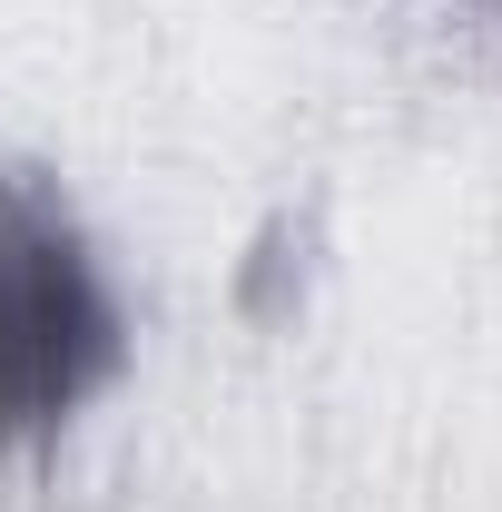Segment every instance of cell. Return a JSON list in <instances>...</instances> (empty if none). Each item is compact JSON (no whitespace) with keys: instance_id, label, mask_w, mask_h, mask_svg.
<instances>
[{"instance_id":"1","label":"cell","mask_w":502,"mask_h":512,"mask_svg":"<svg viewBox=\"0 0 502 512\" xmlns=\"http://www.w3.org/2000/svg\"><path fill=\"white\" fill-rule=\"evenodd\" d=\"M128 365V306L50 188L0 178V453H40Z\"/></svg>"}]
</instances>
